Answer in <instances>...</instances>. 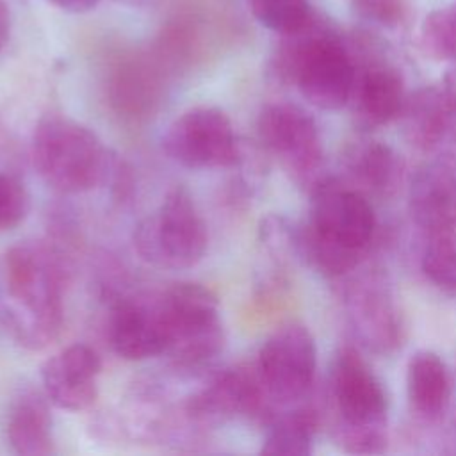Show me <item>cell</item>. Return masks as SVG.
Instances as JSON below:
<instances>
[{
    "label": "cell",
    "instance_id": "obj_1",
    "mask_svg": "<svg viewBox=\"0 0 456 456\" xmlns=\"http://www.w3.org/2000/svg\"><path fill=\"white\" fill-rule=\"evenodd\" d=\"M376 232L369 196L349 182L322 176L310 189V216L301 226V260L328 278L354 273Z\"/></svg>",
    "mask_w": 456,
    "mask_h": 456
},
{
    "label": "cell",
    "instance_id": "obj_2",
    "mask_svg": "<svg viewBox=\"0 0 456 456\" xmlns=\"http://www.w3.org/2000/svg\"><path fill=\"white\" fill-rule=\"evenodd\" d=\"M0 315L25 349L39 351L62 328V269L55 255L32 242L11 246L0 262Z\"/></svg>",
    "mask_w": 456,
    "mask_h": 456
},
{
    "label": "cell",
    "instance_id": "obj_3",
    "mask_svg": "<svg viewBox=\"0 0 456 456\" xmlns=\"http://www.w3.org/2000/svg\"><path fill=\"white\" fill-rule=\"evenodd\" d=\"M280 37L269 62L271 75L294 84L319 109L344 107L354 84V59L326 20L314 12L306 25Z\"/></svg>",
    "mask_w": 456,
    "mask_h": 456
},
{
    "label": "cell",
    "instance_id": "obj_4",
    "mask_svg": "<svg viewBox=\"0 0 456 456\" xmlns=\"http://www.w3.org/2000/svg\"><path fill=\"white\" fill-rule=\"evenodd\" d=\"M333 438L354 454L383 452L387 445V395L354 346L338 349L326 392Z\"/></svg>",
    "mask_w": 456,
    "mask_h": 456
},
{
    "label": "cell",
    "instance_id": "obj_5",
    "mask_svg": "<svg viewBox=\"0 0 456 456\" xmlns=\"http://www.w3.org/2000/svg\"><path fill=\"white\" fill-rule=\"evenodd\" d=\"M30 151L41 178L66 194L93 191L114 167L100 137L64 114H46L37 121Z\"/></svg>",
    "mask_w": 456,
    "mask_h": 456
},
{
    "label": "cell",
    "instance_id": "obj_6",
    "mask_svg": "<svg viewBox=\"0 0 456 456\" xmlns=\"http://www.w3.org/2000/svg\"><path fill=\"white\" fill-rule=\"evenodd\" d=\"M164 322V356L180 372L205 369L224 346L216 294L192 281H180L157 296Z\"/></svg>",
    "mask_w": 456,
    "mask_h": 456
},
{
    "label": "cell",
    "instance_id": "obj_7",
    "mask_svg": "<svg viewBox=\"0 0 456 456\" xmlns=\"http://www.w3.org/2000/svg\"><path fill=\"white\" fill-rule=\"evenodd\" d=\"M208 244L205 221L185 187L171 189L160 207L134 232V246L142 260L166 269L196 265Z\"/></svg>",
    "mask_w": 456,
    "mask_h": 456
},
{
    "label": "cell",
    "instance_id": "obj_8",
    "mask_svg": "<svg viewBox=\"0 0 456 456\" xmlns=\"http://www.w3.org/2000/svg\"><path fill=\"white\" fill-rule=\"evenodd\" d=\"M258 139L294 182L312 189L324 175L322 144L314 118L296 103L265 105L256 119Z\"/></svg>",
    "mask_w": 456,
    "mask_h": 456
},
{
    "label": "cell",
    "instance_id": "obj_9",
    "mask_svg": "<svg viewBox=\"0 0 456 456\" xmlns=\"http://www.w3.org/2000/svg\"><path fill=\"white\" fill-rule=\"evenodd\" d=\"M276 404L267 395L255 365H233L214 374L191 394L183 417L194 426H217L235 419L269 422Z\"/></svg>",
    "mask_w": 456,
    "mask_h": 456
},
{
    "label": "cell",
    "instance_id": "obj_10",
    "mask_svg": "<svg viewBox=\"0 0 456 456\" xmlns=\"http://www.w3.org/2000/svg\"><path fill=\"white\" fill-rule=\"evenodd\" d=\"M340 299L356 342L376 354H392L404 344L406 321L378 273L344 276Z\"/></svg>",
    "mask_w": 456,
    "mask_h": 456
},
{
    "label": "cell",
    "instance_id": "obj_11",
    "mask_svg": "<svg viewBox=\"0 0 456 456\" xmlns=\"http://www.w3.org/2000/svg\"><path fill=\"white\" fill-rule=\"evenodd\" d=\"M255 367L276 406L306 399L317 369V349L312 333L299 322L280 326L262 344Z\"/></svg>",
    "mask_w": 456,
    "mask_h": 456
},
{
    "label": "cell",
    "instance_id": "obj_12",
    "mask_svg": "<svg viewBox=\"0 0 456 456\" xmlns=\"http://www.w3.org/2000/svg\"><path fill=\"white\" fill-rule=\"evenodd\" d=\"M166 153L189 169L233 167L240 146L226 112L217 107H192L178 116L162 139Z\"/></svg>",
    "mask_w": 456,
    "mask_h": 456
},
{
    "label": "cell",
    "instance_id": "obj_13",
    "mask_svg": "<svg viewBox=\"0 0 456 456\" xmlns=\"http://www.w3.org/2000/svg\"><path fill=\"white\" fill-rule=\"evenodd\" d=\"M354 84L347 103H351L356 125L372 130L397 119L406 102L404 80L397 68L369 50L360 64L354 61Z\"/></svg>",
    "mask_w": 456,
    "mask_h": 456
},
{
    "label": "cell",
    "instance_id": "obj_14",
    "mask_svg": "<svg viewBox=\"0 0 456 456\" xmlns=\"http://www.w3.org/2000/svg\"><path fill=\"white\" fill-rule=\"evenodd\" d=\"M100 372L102 360L98 353L87 344H71L43 363V392L61 410H87L98 397Z\"/></svg>",
    "mask_w": 456,
    "mask_h": 456
},
{
    "label": "cell",
    "instance_id": "obj_15",
    "mask_svg": "<svg viewBox=\"0 0 456 456\" xmlns=\"http://www.w3.org/2000/svg\"><path fill=\"white\" fill-rule=\"evenodd\" d=\"M408 210L426 233L456 230V166L449 160L420 166L408 185Z\"/></svg>",
    "mask_w": 456,
    "mask_h": 456
},
{
    "label": "cell",
    "instance_id": "obj_16",
    "mask_svg": "<svg viewBox=\"0 0 456 456\" xmlns=\"http://www.w3.org/2000/svg\"><path fill=\"white\" fill-rule=\"evenodd\" d=\"M109 342L112 351L125 360L160 356L166 337L159 297L119 301L109 321Z\"/></svg>",
    "mask_w": 456,
    "mask_h": 456
},
{
    "label": "cell",
    "instance_id": "obj_17",
    "mask_svg": "<svg viewBox=\"0 0 456 456\" xmlns=\"http://www.w3.org/2000/svg\"><path fill=\"white\" fill-rule=\"evenodd\" d=\"M406 142L419 151H431L447 137L456 121V105L442 86H428L406 96L399 114Z\"/></svg>",
    "mask_w": 456,
    "mask_h": 456
},
{
    "label": "cell",
    "instance_id": "obj_18",
    "mask_svg": "<svg viewBox=\"0 0 456 456\" xmlns=\"http://www.w3.org/2000/svg\"><path fill=\"white\" fill-rule=\"evenodd\" d=\"M349 183L363 194L390 198L404 178V162L397 151L374 139L356 141L344 153Z\"/></svg>",
    "mask_w": 456,
    "mask_h": 456
},
{
    "label": "cell",
    "instance_id": "obj_19",
    "mask_svg": "<svg viewBox=\"0 0 456 456\" xmlns=\"http://www.w3.org/2000/svg\"><path fill=\"white\" fill-rule=\"evenodd\" d=\"M406 394L413 413L424 422H436L449 408L452 379L445 362L433 351H417L406 369Z\"/></svg>",
    "mask_w": 456,
    "mask_h": 456
},
{
    "label": "cell",
    "instance_id": "obj_20",
    "mask_svg": "<svg viewBox=\"0 0 456 456\" xmlns=\"http://www.w3.org/2000/svg\"><path fill=\"white\" fill-rule=\"evenodd\" d=\"M48 397L23 390L12 403L7 417V440L14 452L43 456L53 451L52 415Z\"/></svg>",
    "mask_w": 456,
    "mask_h": 456
},
{
    "label": "cell",
    "instance_id": "obj_21",
    "mask_svg": "<svg viewBox=\"0 0 456 456\" xmlns=\"http://www.w3.org/2000/svg\"><path fill=\"white\" fill-rule=\"evenodd\" d=\"M319 424L321 411L310 404L276 411L267 422L260 452L280 456H306L312 452V444Z\"/></svg>",
    "mask_w": 456,
    "mask_h": 456
},
{
    "label": "cell",
    "instance_id": "obj_22",
    "mask_svg": "<svg viewBox=\"0 0 456 456\" xmlns=\"http://www.w3.org/2000/svg\"><path fill=\"white\" fill-rule=\"evenodd\" d=\"M420 269L433 287L456 296V230L428 233Z\"/></svg>",
    "mask_w": 456,
    "mask_h": 456
},
{
    "label": "cell",
    "instance_id": "obj_23",
    "mask_svg": "<svg viewBox=\"0 0 456 456\" xmlns=\"http://www.w3.org/2000/svg\"><path fill=\"white\" fill-rule=\"evenodd\" d=\"M253 18L276 34H289L314 16L306 0H248Z\"/></svg>",
    "mask_w": 456,
    "mask_h": 456
},
{
    "label": "cell",
    "instance_id": "obj_24",
    "mask_svg": "<svg viewBox=\"0 0 456 456\" xmlns=\"http://www.w3.org/2000/svg\"><path fill=\"white\" fill-rule=\"evenodd\" d=\"M420 48L435 61L456 62V5L436 9L424 18Z\"/></svg>",
    "mask_w": 456,
    "mask_h": 456
},
{
    "label": "cell",
    "instance_id": "obj_25",
    "mask_svg": "<svg viewBox=\"0 0 456 456\" xmlns=\"http://www.w3.org/2000/svg\"><path fill=\"white\" fill-rule=\"evenodd\" d=\"M28 208L30 198L25 185L14 175L0 171V232L18 226Z\"/></svg>",
    "mask_w": 456,
    "mask_h": 456
},
{
    "label": "cell",
    "instance_id": "obj_26",
    "mask_svg": "<svg viewBox=\"0 0 456 456\" xmlns=\"http://www.w3.org/2000/svg\"><path fill=\"white\" fill-rule=\"evenodd\" d=\"M356 12L378 25L395 27L403 20V0H351Z\"/></svg>",
    "mask_w": 456,
    "mask_h": 456
},
{
    "label": "cell",
    "instance_id": "obj_27",
    "mask_svg": "<svg viewBox=\"0 0 456 456\" xmlns=\"http://www.w3.org/2000/svg\"><path fill=\"white\" fill-rule=\"evenodd\" d=\"M46 2L55 5L57 9H61L64 12H71V14L89 12L100 4V0H46Z\"/></svg>",
    "mask_w": 456,
    "mask_h": 456
},
{
    "label": "cell",
    "instance_id": "obj_28",
    "mask_svg": "<svg viewBox=\"0 0 456 456\" xmlns=\"http://www.w3.org/2000/svg\"><path fill=\"white\" fill-rule=\"evenodd\" d=\"M11 34V14L5 0H0V52L7 45Z\"/></svg>",
    "mask_w": 456,
    "mask_h": 456
},
{
    "label": "cell",
    "instance_id": "obj_29",
    "mask_svg": "<svg viewBox=\"0 0 456 456\" xmlns=\"http://www.w3.org/2000/svg\"><path fill=\"white\" fill-rule=\"evenodd\" d=\"M112 2L126 7H135V9H146L159 4V0H112Z\"/></svg>",
    "mask_w": 456,
    "mask_h": 456
}]
</instances>
